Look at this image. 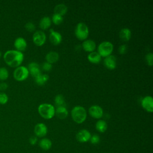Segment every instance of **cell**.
<instances>
[{
	"label": "cell",
	"mask_w": 153,
	"mask_h": 153,
	"mask_svg": "<svg viewBox=\"0 0 153 153\" xmlns=\"http://www.w3.org/2000/svg\"><path fill=\"white\" fill-rule=\"evenodd\" d=\"M3 59L8 66L16 68L21 66L24 59V55L22 52L16 50H9L4 53Z\"/></svg>",
	"instance_id": "6da1fadb"
},
{
	"label": "cell",
	"mask_w": 153,
	"mask_h": 153,
	"mask_svg": "<svg viewBox=\"0 0 153 153\" xmlns=\"http://www.w3.org/2000/svg\"><path fill=\"white\" fill-rule=\"evenodd\" d=\"M71 117L76 123H83L87 118V112L84 108L80 106H75L71 111Z\"/></svg>",
	"instance_id": "7a4b0ae2"
},
{
	"label": "cell",
	"mask_w": 153,
	"mask_h": 153,
	"mask_svg": "<svg viewBox=\"0 0 153 153\" xmlns=\"http://www.w3.org/2000/svg\"><path fill=\"white\" fill-rule=\"evenodd\" d=\"M39 115L45 119H51L55 114L54 107L49 103H42L38 106Z\"/></svg>",
	"instance_id": "3957f363"
},
{
	"label": "cell",
	"mask_w": 153,
	"mask_h": 153,
	"mask_svg": "<svg viewBox=\"0 0 153 153\" xmlns=\"http://www.w3.org/2000/svg\"><path fill=\"white\" fill-rule=\"evenodd\" d=\"M88 28L87 26L82 22L78 23L75 30V33L76 38L79 40L85 39L88 35Z\"/></svg>",
	"instance_id": "277c9868"
},
{
	"label": "cell",
	"mask_w": 153,
	"mask_h": 153,
	"mask_svg": "<svg viewBox=\"0 0 153 153\" xmlns=\"http://www.w3.org/2000/svg\"><path fill=\"white\" fill-rule=\"evenodd\" d=\"M29 71L27 67L24 66H19L17 67L13 72L14 78L17 81H22L25 80L29 76Z\"/></svg>",
	"instance_id": "5b68a950"
},
{
	"label": "cell",
	"mask_w": 153,
	"mask_h": 153,
	"mask_svg": "<svg viewBox=\"0 0 153 153\" xmlns=\"http://www.w3.org/2000/svg\"><path fill=\"white\" fill-rule=\"evenodd\" d=\"M98 53L100 56L107 57L112 52L113 45L109 41H103L101 42L98 46Z\"/></svg>",
	"instance_id": "8992f818"
},
{
	"label": "cell",
	"mask_w": 153,
	"mask_h": 153,
	"mask_svg": "<svg viewBox=\"0 0 153 153\" xmlns=\"http://www.w3.org/2000/svg\"><path fill=\"white\" fill-rule=\"evenodd\" d=\"M34 44L38 46L43 45L46 40V36L44 32L41 30L36 31L32 36Z\"/></svg>",
	"instance_id": "52a82bcc"
},
{
	"label": "cell",
	"mask_w": 153,
	"mask_h": 153,
	"mask_svg": "<svg viewBox=\"0 0 153 153\" xmlns=\"http://www.w3.org/2000/svg\"><path fill=\"white\" fill-rule=\"evenodd\" d=\"M91 134L87 130L82 129L79 130L76 134V139L77 140L81 143L87 142L90 140Z\"/></svg>",
	"instance_id": "ba28073f"
},
{
	"label": "cell",
	"mask_w": 153,
	"mask_h": 153,
	"mask_svg": "<svg viewBox=\"0 0 153 153\" xmlns=\"http://www.w3.org/2000/svg\"><path fill=\"white\" fill-rule=\"evenodd\" d=\"M142 107L148 112H152L153 111V99L150 96H145L141 102Z\"/></svg>",
	"instance_id": "9c48e42d"
},
{
	"label": "cell",
	"mask_w": 153,
	"mask_h": 153,
	"mask_svg": "<svg viewBox=\"0 0 153 153\" xmlns=\"http://www.w3.org/2000/svg\"><path fill=\"white\" fill-rule=\"evenodd\" d=\"M34 132L37 137H42L47 133V127L44 123H38L35 126Z\"/></svg>",
	"instance_id": "30bf717a"
},
{
	"label": "cell",
	"mask_w": 153,
	"mask_h": 153,
	"mask_svg": "<svg viewBox=\"0 0 153 153\" xmlns=\"http://www.w3.org/2000/svg\"><path fill=\"white\" fill-rule=\"evenodd\" d=\"M90 115L94 118H100L103 115V109L98 105H93L88 109Z\"/></svg>",
	"instance_id": "8fae6325"
},
{
	"label": "cell",
	"mask_w": 153,
	"mask_h": 153,
	"mask_svg": "<svg viewBox=\"0 0 153 153\" xmlns=\"http://www.w3.org/2000/svg\"><path fill=\"white\" fill-rule=\"evenodd\" d=\"M14 46L16 50L22 52L26 50L27 42L23 37H18L14 40Z\"/></svg>",
	"instance_id": "7c38bea8"
},
{
	"label": "cell",
	"mask_w": 153,
	"mask_h": 153,
	"mask_svg": "<svg viewBox=\"0 0 153 153\" xmlns=\"http://www.w3.org/2000/svg\"><path fill=\"white\" fill-rule=\"evenodd\" d=\"M27 69L29 71V73L31 74V75L35 78L39 75L41 74V70L39 68V66L38 63L35 62H31L28 65Z\"/></svg>",
	"instance_id": "4fadbf2b"
},
{
	"label": "cell",
	"mask_w": 153,
	"mask_h": 153,
	"mask_svg": "<svg viewBox=\"0 0 153 153\" xmlns=\"http://www.w3.org/2000/svg\"><path fill=\"white\" fill-rule=\"evenodd\" d=\"M104 65L109 69H115L117 65V60L115 57L113 55H109L106 57L104 59Z\"/></svg>",
	"instance_id": "5bb4252c"
},
{
	"label": "cell",
	"mask_w": 153,
	"mask_h": 153,
	"mask_svg": "<svg viewBox=\"0 0 153 153\" xmlns=\"http://www.w3.org/2000/svg\"><path fill=\"white\" fill-rule=\"evenodd\" d=\"M50 40L51 42L54 45H58L59 44L62 39V35L58 32L54 31L53 29L50 30Z\"/></svg>",
	"instance_id": "9a60e30c"
},
{
	"label": "cell",
	"mask_w": 153,
	"mask_h": 153,
	"mask_svg": "<svg viewBox=\"0 0 153 153\" xmlns=\"http://www.w3.org/2000/svg\"><path fill=\"white\" fill-rule=\"evenodd\" d=\"M83 49L88 52H93L96 48V43L94 41L91 39H87L82 42Z\"/></svg>",
	"instance_id": "2e32d148"
},
{
	"label": "cell",
	"mask_w": 153,
	"mask_h": 153,
	"mask_svg": "<svg viewBox=\"0 0 153 153\" xmlns=\"http://www.w3.org/2000/svg\"><path fill=\"white\" fill-rule=\"evenodd\" d=\"M55 114L59 118L63 120L67 117L68 112L65 106H59L55 109Z\"/></svg>",
	"instance_id": "e0dca14e"
},
{
	"label": "cell",
	"mask_w": 153,
	"mask_h": 153,
	"mask_svg": "<svg viewBox=\"0 0 153 153\" xmlns=\"http://www.w3.org/2000/svg\"><path fill=\"white\" fill-rule=\"evenodd\" d=\"M119 36L123 41H127L130 39L131 31L128 28H123L119 32Z\"/></svg>",
	"instance_id": "ac0fdd59"
},
{
	"label": "cell",
	"mask_w": 153,
	"mask_h": 153,
	"mask_svg": "<svg viewBox=\"0 0 153 153\" xmlns=\"http://www.w3.org/2000/svg\"><path fill=\"white\" fill-rule=\"evenodd\" d=\"M59 56L56 51H50L46 54L45 59L47 62L52 64L56 62L59 59Z\"/></svg>",
	"instance_id": "d6986e66"
},
{
	"label": "cell",
	"mask_w": 153,
	"mask_h": 153,
	"mask_svg": "<svg viewBox=\"0 0 153 153\" xmlns=\"http://www.w3.org/2000/svg\"><path fill=\"white\" fill-rule=\"evenodd\" d=\"M67 10H68V7L64 4H59L57 5L54 9V14H59L62 16H63L66 14V13L67 12Z\"/></svg>",
	"instance_id": "ffe728a7"
},
{
	"label": "cell",
	"mask_w": 153,
	"mask_h": 153,
	"mask_svg": "<svg viewBox=\"0 0 153 153\" xmlns=\"http://www.w3.org/2000/svg\"><path fill=\"white\" fill-rule=\"evenodd\" d=\"M87 58L88 60L93 63H99L101 60V56L96 51H93L89 53Z\"/></svg>",
	"instance_id": "44dd1931"
},
{
	"label": "cell",
	"mask_w": 153,
	"mask_h": 153,
	"mask_svg": "<svg viewBox=\"0 0 153 153\" xmlns=\"http://www.w3.org/2000/svg\"><path fill=\"white\" fill-rule=\"evenodd\" d=\"M39 145L42 149L44 151H47L51 148L52 146V142L49 139L43 138L39 141Z\"/></svg>",
	"instance_id": "7402d4cb"
},
{
	"label": "cell",
	"mask_w": 153,
	"mask_h": 153,
	"mask_svg": "<svg viewBox=\"0 0 153 153\" xmlns=\"http://www.w3.org/2000/svg\"><path fill=\"white\" fill-rule=\"evenodd\" d=\"M107 128L108 125L105 121L100 120L97 121L96 124V128L98 131L100 133H103L107 130Z\"/></svg>",
	"instance_id": "603a6c76"
},
{
	"label": "cell",
	"mask_w": 153,
	"mask_h": 153,
	"mask_svg": "<svg viewBox=\"0 0 153 153\" xmlns=\"http://www.w3.org/2000/svg\"><path fill=\"white\" fill-rule=\"evenodd\" d=\"M51 19L49 17H42L39 22V27L42 29H47V28H48L50 25H51Z\"/></svg>",
	"instance_id": "cb8c5ba5"
},
{
	"label": "cell",
	"mask_w": 153,
	"mask_h": 153,
	"mask_svg": "<svg viewBox=\"0 0 153 153\" xmlns=\"http://www.w3.org/2000/svg\"><path fill=\"white\" fill-rule=\"evenodd\" d=\"M49 77L47 74H40L35 78L36 83L39 85H44L48 79Z\"/></svg>",
	"instance_id": "d4e9b609"
},
{
	"label": "cell",
	"mask_w": 153,
	"mask_h": 153,
	"mask_svg": "<svg viewBox=\"0 0 153 153\" xmlns=\"http://www.w3.org/2000/svg\"><path fill=\"white\" fill-rule=\"evenodd\" d=\"M9 76V72L8 69L5 67L0 68V81L3 82L5 81Z\"/></svg>",
	"instance_id": "484cf974"
},
{
	"label": "cell",
	"mask_w": 153,
	"mask_h": 153,
	"mask_svg": "<svg viewBox=\"0 0 153 153\" xmlns=\"http://www.w3.org/2000/svg\"><path fill=\"white\" fill-rule=\"evenodd\" d=\"M54 102L56 105L59 106H63L65 105V100L63 98V96L62 94H58L56 96L54 99Z\"/></svg>",
	"instance_id": "4316f807"
},
{
	"label": "cell",
	"mask_w": 153,
	"mask_h": 153,
	"mask_svg": "<svg viewBox=\"0 0 153 153\" xmlns=\"http://www.w3.org/2000/svg\"><path fill=\"white\" fill-rule=\"evenodd\" d=\"M63 16H60L59 14H54L52 16V20L53 22L55 25H60L62 22H63Z\"/></svg>",
	"instance_id": "83f0119b"
},
{
	"label": "cell",
	"mask_w": 153,
	"mask_h": 153,
	"mask_svg": "<svg viewBox=\"0 0 153 153\" xmlns=\"http://www.w3.org/2000/svg\"><path fill=\"white\" fill-rule=\"evenodd\" d=\"M8 97L7 94L4 92L0 91V104L5 105L8 102Z\"/></svg>",
	"instance_id": "f1b7e54d"
},
{
	"label": "cell",
	"mask_w": 153,
	"mask_h": 153,
	"mask_svg": "<svg viewBox=\"0 0 153 153\" xmlns=\"http://www.w3.org/2000/svg\"><path fill=\"white\" fill-rule=\"evenodd\" d=\"M25 29L29 31V32H33V30H35V25L32 23V22H29L27 23H26L25 25Z\"/></svg>",
	"instance_id": "f546056e"
},
{
	"label": "cell",
	"mask_w": 153,
	"mask_h": 153,
	"mask_svg": "<svg viewBox=\"0 0 153 153\" xmlns=\"http://www.w3.org/2000/svg\"><path fill=\"white\" fill-rule=\"evenodd\" d=\"M145 59H146V61L148 65H149L151 66H152V65H153V54L152 53H148L145 56Z\"/></svg>",
	"instance_id": "4dcf8cb0"
},
{
	"label": "cell",
	"mask_w": 153,
	"mask_h": 153,
	"mask_svg": "<svg viewBox=\"0 0 153 153\" xmlns=\"http://www.w3.org/2000/svg\"><path fill=\"white\" fill-rule=\"evenodd\" d=\"M90 142L92 143V144H94V145H96V144H97L99 141H100V137L99 136V135L97 134H93L92 136H91V137L90 139Z\"/></svg>",
	"instance_id": "1f68e13d"
},
{
	"label": "cell",
	"mask_w": 153,
	"mask_h": 153,
	"mask_svg": "<svg viewBox=\"0 0 153 153\" xmlns=\"http://www.w3.org/2000/svg\"><path fill=\"white\" fill-rule=\"evenodd\" d=\"M42 69L45 71H49L52 68V65L51 63L47 62H44L43 64H42Z\"/></svg>",
	"instance_id": "d6a6232c"
},
{
	"label": "cell",
	"mask_w": 153,
	"mask_h": 153,
	"mask_svg": "<svg viewBox=\"0 0 153 153\" xmlns=\"http://www.w3.org/2000/svg\"><path fill=\"white\" fill-rule=\"evenodd\" d=\"M127 51V46L126 45H121L118 48V52L121 54H124Z\"/></svg>",
	"instance_id": "836d02e7"
},
{
	"label": "cell",
	"mask_w": 153,
	"mask_h": 153,
	"mask_svg": "<svg viewBox=\"0 0 153 153\" xmlns=\"http://www.w3.org/2000/svg\"><path fill=\"white\" fill-rule=\"evenodd\" d=\"M8 87V85L5 82H0V91L3 92L4 91L6 90Z\"/></svg>",
	"instance_id": "e575fe53"
},
{
	"label": "cell",
	"mask_w": 153,
	"mask_h": 153,
	"mask_svg": "<svg viewBox=\"0 0 153 153\" xmlns=\"http://www.w3.org/2000/svg\"><path fill=\"white\" fill-rule=\"evenodd\" d=\"M29 143L32 145H35L36 143H37V141H38V139H37V137L36 136H31L29 139Z\"/></svg>",
	"instance_id": "d590c367"
},
{
	"label": "cell",
	"mask_w": 153,
	"mask_h": 153,
	"mask_svg": "<svg viewBox=\"0 0 153 153\" xmlns=\"http://www.w3.org/2000/svg\"><path fill=\"white\" fill-rule=\"evenodd\" d=\"M1 56H2V53H1V51H0V57H1Z\"/></svg>",
	"instance_id": "8d00e7d4"
}]
</instances>
